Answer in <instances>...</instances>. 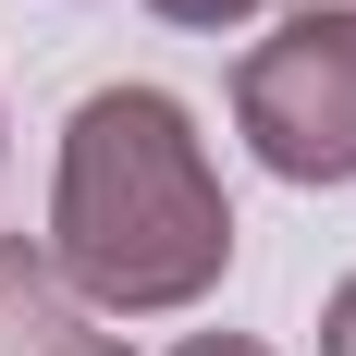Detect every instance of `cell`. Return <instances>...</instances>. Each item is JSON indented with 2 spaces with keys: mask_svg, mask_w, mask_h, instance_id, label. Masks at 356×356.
<instances>
[{
  "mask_svg": "<svg viewBox=\"0 0 356 356\" xmlns=\"http://www.w3.org/2000/svg\"><path fill=\"white\" fill-rule=\"evenodd\" d=\"M49 270L99 320H172L234 270V197L172 86L74 99L62 172H49Z\"/></svg>",
  "mask_w": 356,
  "mask_h": 356,
  "instance_id": "cell-1",
  "label": "cell"
},
{
  "mask_svg": "<svg viewBox=\"0 0 356 356\" xmlns=\"http://www.w3.org/2000/svg\"><path fill=\"white\" fill-rule=\"evenodd\" d=\"M147 13H172V25H246V13H270V0H147Z\"/></svg>",
  "mask_w": 356,
  "mask_h": 356,
  "instance_id": "cell-5",
  "label": "cell"
},
{
  "mask_svg": "<svg viewBox=\"0 0 356 356\" xmlns=\"http://www.w3.org/2000/svg\"><path fill=\"white\" fill-rule=\"evenodd\" d=\"M320 356H356V270L332 283V307H320Z\"/></svg>",
  "mask_w": 356,
  "mask_h": 356,
  "instance_id": "cell-4",
  "label": "cell"
},
{
  "mask_svg": "<svg viewBox=\"0 0 356 356\" xmlns=\"http://www.w3.org/2000/svg\"><path fill=\"white\" fill-rule=\"evenodd\" d=\"M172 356H270V344H258V332H184Z\"/></svg>",
  "mask_w": 356,
  "mask_h": 356,
  "instance_id": "cell-6",
  "label": "cell"
},
{
  "mask_svg": "<svg viewBox=\"0 0 356 356\" xmlns=\"http://www.w3.org/2000/svg\"><path fill=\"white\" fill-rule=\"evenodd\" d=\"M234 123L258 172L283 184H356V13H283L234 62Z\"/></svg>",
  "mask_w": 356,
  "mask_h": 356,
  "instance_id": "cell-2",
  "label": "cell"
},
{
  "mask_svg": "<svg viewBox=\"0 0 356 356\" xmlns=\"http://www.w3.org/2000/svg\"><path fill=\"white\" fill-rule=\"evenodd\" d=\"M86 320H99V307L49 270V246H0V356H123Z\"/></svg>",
  "mask_w": 356,
  "mask_h": 356,
  "instance_id": "cell-3",
  "label": "cell"
}]
</instances>
